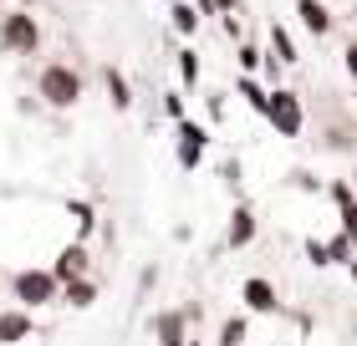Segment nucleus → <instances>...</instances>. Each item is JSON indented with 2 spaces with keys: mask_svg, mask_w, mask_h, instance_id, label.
<instances>
[{
  "mask_svg": "<svg viewBox=\"0 0 357 346\" xmlns=\"http://www.w3.org/2000/svg\"><path fill=\"white\" fill-rule=\"evenodd\" d=\"M306 255H312V265H327V244H317V239H306Z\"/></svg>",
  "mask_w": 357,
  "mask_h": 346,
  "instance_id": "obj_25",
  "label": "nucleus"
},
{
  "mask_svg": "<svg viewBox=\"0 0 357 346\" xmlns=\"http://www.w3.org/2000/svg\"><path fill=\"white\" fill-rule=\"evenodd\" d=\"M164 118H174V127L184 123V97H178V92H169V97H164Z\"/></svg>",
  "mask_w": 357,
  "mask_h": 346,
  "instance_id": "obj_22",
  "label": "nucleus"
},
{
  "mask_svg": "<svg viewBox=\"0 0 357 346\" xmlns=\"http://www.w3.org/2000/svg\"><path fill=\"white\" fill-rule=\"evenodd\" d=\"M240 341H245V321H230L225 336H220V346H240Z\"/></svg>",
  "mask_w": 357,
  "mask_h": 346,
  "instance_id": "obj_23",
  "label": "nucleus"
},
{
  "mask_svg": "<svg viewBox=\"0 0 357 346\" xmlns=\"http://www.w3.org/2000/svg\"><path fill=\"white\" fill-rule=\"evenodd\" d=\"M67 295V306H92L97 301V280H72V285H61Z\"/></svg>",
  "mask_w": 357,
  "mask_h": 346,
  "instance_id": "obj_17",
  "label": "nucleus"
},
{
  "mask_svg": "<svg viewBox=\"0 0 357 346\" xmlns=\"http://www.w3.org/2000/svg\"><path fill=\"white\" fill-rule=\"evenodd\" d=\"M235 92L245 97V102H250L255 112H261V118L271 112V92H266V87H261V81H255V77H240V81H235Z\"/></svg>",
  "mask_w": 357,
  "mask_h": 346,
  "instance_id": "obj_14",
  "label": "nucleus"
},
{
  "mask_svg": "<svg viewBox=\"0 0 357 346\" xmlns=\"http://www.w3.org/2000/svg\"><path fill=\"white\" fill-rule=\"evenodd\" d=\"M52 275L61 280V285H72V280H87V244H82V239H77V244H67V250L56 255Z\"/></svg>",
  "mask_w": 357,
  "mask_h": 346,
  "instance_id": "obj_7",
  "label": "nucleus"
},
{
  "mask_svg": "<svg viewBox=\"0 0 357 346\" xmlns=\"http://www.w3.org/2000/svg\"><path fill=\"white\" fill-rule=\"evenodd\" d=\"M169 6H174V0H169Z\"/></svg>",
  "mask_w": 357,
  "mask_h": 346,
  "instance_id": "obj_28",
  "label": "nucleus"
},
{
  "mask_svg": "<svg viewBox=\"0 0 357 346\" xmlns=\"http://www.w3.org/2000/svg\"><path fill=\"white\" fill-rule=\"evenodd\" d=\"M327 265H352V239L347 235H332L327 239Z\"/></svg>",
  "mask_w": 357,
  "mask_h": 346,
  "instance_id": "obj_19",
  "label": "nucleus"
},
{
  "mask_svg": "<svg viewBox=\"0 0 357 346\" xmlns=\"http://www.w3.org/2000/svg\"><path fill=\"white\" fill-rule=\"evenodd\" d=\"M250 239H255V209H250V204H235V214H230V235H225V244H230V250H245Z\"/></svg>",
  "mask_w": 357,
  "mask_h": 346,
  "instance_id": "obj_8",
  "label": "nucleus"
},
{
  "mask_svg": "<svg viewBox=\"0 0 357 346\" xmlns=\"http://www.w3.org/2000/svg\"><path fill=\"white\" fill-rule=\"evenodd\" d=\"M67 209H72V214H77V229H82V235H92V224H97V214H92V209H87V204H77V199H72V204H67Z\"/></svg>",
  "mask_w": 357,
  "mask_h": 346,
  "instance_id": "obj_21",
  "label": "nucleus"
},
{
  "mask_svg": "<svg viewBox=\"0 0 357 346\" xmlns=\"http://www.w3.org/2000/svg\"><path fill=\"white\" fill-rule=\"evenodd\" d=\"M36 92H41L52 107H77V102H82V77H77L67 61H52V67H41Z\"/></svg>",
  "mask_w": 357,
  "mask_h": 346,
  "instance_id": "obj_1",
  "label": "nucleus"
},
{
  "mask_svg": "<svg viewBox=\"0 0 357 346\" xmlns=\"http://www.w3.org/2000/svg\"><path fill=\"white\" fill-rule=\"evenodd\" d=\"M240 77H250V72H261V46H255V41H245V46H240Z\"/></svg>",
  "mask_w": 357,
  "mask_h": 346,
  "instance_id": "obj_20",
  "label": "nucleus"
},
{
  "mask_svg": "<svg viewBox=\"0 0 357 346\" xmlns=\"http://www.w3.org/2000/svg\"><path fill=\"white\" fill-rule=\"evenodd\" d=\"M61 295V280L52 270H21L15 275V301L21 306H52Z\"/></svg>",
  "mask_w": 357,
  "mask_h": 346,
  "instance_id": "obj_4",
  "label": "nucleus"
},
{
  "mask_svg": "<svg viewBox=\"0 0 357 346\" xmlns=\"http://www.w3.org/2000/svg\"><path fill=\"white\" fill-rule=\"evenodd\" d=\"M178 56V81H184V87H194V81H199V52H194V46H184V52H174Z\"/></svg>",
  "mask_w": 357,
  "mask_h": 346,
  "instance_id": "obj_18",
  "label": "nucleus"
},
{
  "mask_svg": "<svg viewBox=\"0 0 357 346\" xmlns=\"http://www.w3.org/2000/svg\"><path fill=\"white\" fill-rule=\"evenodd\" d=\"M271 52L281 67H296V41H291V31L286 26H271Z\"/></svg>",
  "mask_w": 357,
  "mask_h": 346,
  "instance_id": "obj_15",
  "label": "nucleus"
},
{
  "mask_svg": "<svg viewBox=\"0 0 357 346\" xmlns=\"http://www.w3.org/2000/svg\"><path fill=\"white\" fill-rule=\"evenodd\" d=\"M327 194H332V204L342 209V235H347V239L357 244V194H352V189L342 184V178H337V184H332Z\"/></svg>",
  "mask_w": 357,
  "mask_h": 346,
  "instance_id": "obj_10",
  "label": "nucleus"
},
{
  "mask_svg": "<svg viewBox=\"0 0 357 346\" xmlns=\"http://www.w3.org/2000/svg\"><path fill=\"white\" fill-rule=\"evenodd\" d=\"M204 148H209V138H204V127H199V123H189V118H184V123L174 127V163H178L184 173L199 168Z\"/></svg>",
  "mask_w": 357,
  "mask_h": 346,
  "instance_id": "obj_5",
  "label": "nucleus"
},
{
  "mask_svg": "<svg viewBox=\"0 0 357 346\" xmlns=\"http://www.w3.org/2000/svg\"><path fill=\"white\" fill-rule=\"evenodd\" d=\"M296 21L312 31V36H332V10L321 0H296Z\"/></svg>",
  "mask_w": 357,
  "mask_h": 346,
  "instance_id": "obj_9",
  "label": "nucleus"
},
{
  "mask_svg": "<svg viewBox=\"0 0 357 346\" xmlns=\"http://www.w3.org/2000/svg\"><path fill=\"white\" fill-rule=\"evenodd\" d=\"M0 46H6V52H21V56H31V52L41 46V26H36V15L10 10L6 21H0Z\"/></svg>",
  "mask_w": 357,
  "mask_h": 346,
  "instance_id": "obj_3",
  "label": "nucleus"
},
{
  "mask_svg": "<svg viewBox=\"0 0 357 346\" xmlns=\"http://www.w3.org/2000/svg\"><path fill=\"white\" fill-rule=\"evenodd\" d=\"M266 123H271L281 138H301V127H306V107H301V97L291 92V87H275V92H271V112H266Z\"/></svg>",
  "mask_w": 357,
  "mask_h": 346,
  "instance_id": "obj_2",
  "label": "nucleus"
},
{
  "mask_svg": "<svg viewBox=\"0 0 357 346\" xmlns=\"http://www.w3.org/2000/svg\"><path fill=\"white\" fill-rule=\"evenodd\" d=\"M215 6H220V10H235V0H215Z\"/></svg>",
  "mask_w": 357,
  "mask_h": 346,
  "instance_id": "obj_26",
  "label": "nucleus"
},
{
  "mask_svg": "<svg viewBox=\"0 0 357 346\" xmlns=\"http://www.w3.org/2000/svg\"><path fill=\"white\" fill-rule=\"evenodd\" d=\"M352 280H357V260H352Z\"/></svg>",
  "mask_w": 357,
  "mask_h": 346,
  "instance_id": "obj_27",
  "label": "nucleus"
},
{
  "mask_svg": "<svg viewBox=\"0 0 357 346\" xmlns=\"http://www.w3.org/2000/svg\"><path fill=\"white\" fill-rule=\"evenodd\" d=\"M240 301H245V310H255V316H271V310H281V301H275V285L261 275H250L245 285H240Z\"/></svg>",
  "mask_w": 357,
  "mask_h": 346,
  "instance_id": "obj_6",
  "label": "nucleus"
},
{
  "mask_svg": "<svg viewBox=\"0 0 357 346\" xmlns=\"http://www.w3.org/2000/svg\"><path fill=\"white\" fill-rule=\"evenodd\" d=\"M169 15H174L178 36H194V31H199V6H189V0H174V6H169Z\"/></svg>",
  "mask_w": 357,
  "mask_h": 346,
  "instance_id": "obj_16",
  "label": "nucleus"
},
{
  "mask_svg": "<svg viewBox=\"0 0 357 346\" xmlns=\"http://www.w3.org/2000/svg\"><path fill=\"white\" fill-rule=\"evenodd\" d=\"M342 67H347V77L357 81V41H347V52H342Z\"/></svg>",
  "mask_w": 357,
  "mask_h": 346,
  "instance_id": "obj_24",
  "label": "nucleus"
},
{
  "mask_svg": "<svg viewBox=\"0 0 357 346\" xmlns=\"http://www.w3.org/2000/svg\"><path fill=\"white\" fill-rule=\"evenodd\" d=\"M31 336V316H26V310H6V316H0V341H26Z\"/></svg>",
  "mask_w": 357,
  "mask_h": 346,
  "instance_id": "obj_12",
  "label": "nucleus"
},
{
  "mask_svg": "<svg viewBox=\"0 0 357 346\" xmlns=\"http://www.w3.org/2000/svg\"><path fill=\"white\" fill-rule=\"evenodd\" d=\"M153 331H158V346H189L184 341V316H178V310H164V316L153 321Z\"/></svg>",
  "mask_w": 357,
  "mask_h": 346,
  "instance_id": "obj_11",
  "label": "nucleus"
},
{
  "mask_svg": "<svg viewBox=\"0 0 357 346\" xmlns=\"http://www.w3.org/2000/svg\"><path fill=\"white\" fill-rule=\"evenodd\" d=\"M102 81H107V102L118 107V112L133 107V92H128V81H123V72H118V67H107V72H102Z\"/></svg>",
  "mask_w": 357,
  "mask_h": 346,
  "instance_id": "obj_13",
  "label": "nucleus"
}]
</instances>
